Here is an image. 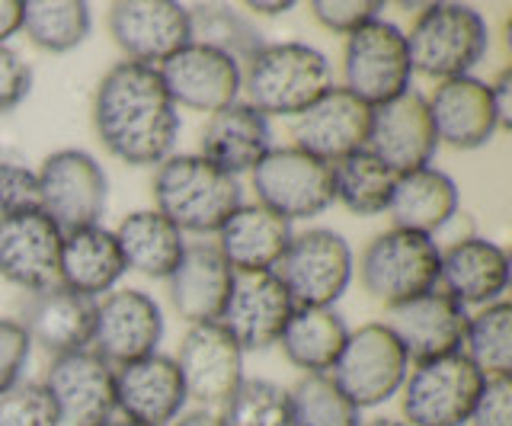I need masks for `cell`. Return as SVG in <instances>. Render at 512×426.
<instances>
[{
    "label": "cell",
    "mask_w": 512,
    "mask_h": 426,
    "mask_svg": "<svg viewBox=\"0 0 512 426\" xmlns=\"http://www.w3.org/2000/svg\"><path fill=\"white\" fill-rule=\"evenodd\" d=\"M32 356V343L16 318H0V391L23 378Z\"/></svg>",
    "instance_id": "b9f144b4"
},
{
    "label": "cell",
    "mask_w": 512,
    "mask_h": 426,
    "mask_svg": "<svg viewBox=\"0 0 512 426\" xmlns=\"http://www.w3.org/2000/svg\"><path fill=\"white\" fill-rule=\"evenodd\" d=\"M154 209L183 234H218L244 205L240 180L202 154H170L154 170Z\"/></svg>",
    "instance_id": "7a4b0ae2"
},
{
    "label": "cell",
    "mask_w": 512,
    "mask_h": 426,
    "mask_svg": "<svg viewBox=\"0 0 512 426\" xmlns=\"http://www.w3.org/2000/svg\"><path fill=\"white\" fill-rule=\"evenodd\" d=\"M292 426H362V410L336 388L330 375H301L288 388Z\"/></svg>",
    "instance_id": "8d00e7d4"
},
{
    "label": "cell",
    "mask_w": 512,
    "mask_h": 426,
    "mask_svg": "<svg viewBox=\"0 0 512 426\" xmlns=\"http://www.w3.org/2000/svg\"><path fill=\"white\" fill-rule=\"evenodd\" d=\"M23 23V0H0V45H10V39L20 33Z\"/></svg>",
    "instance_id": "bcb514c9"
},
{
    "label": "cell",
    "mask_w": 512,
    "mask_h": 426,
    "mask_svg": "<svg viewBox=\"0 0 512 426\" xmlns=\"http://www.w3.org/2000/svg\"><path fill=\"white\" fill-rule=\"evenodd\" d=\"M381 10V0H311V17L340 36H352L365 23L384 17Z\"/></svg>",
    "instance_id": "ab89813d"
},
{
    "label": "cell",
    "mask_w": 512,
    "mask_h": 426,
    "mask_svg": "<svg viewBox=\"0 0 512 426\" xmlns=\"http://www.w3.org/2000/svg\"><path fill=\"white\" fill-rule=\"evenodd\" d=\"M234 270L212 241L186 244L180 266L167 279L170 302L186 324H212L221 321L234 289Z\"/></svg>",
    "instance_id": "484cf974"
},
{
    "label": "cell",
    "mask_w": 512,
    "mask_h": 426,
    "mask_svg": "<svg viewBox=\"0 0 512 426\" xmlns=\"http://www.w3.org/2000/svg\"><path fill=\"white\" fill-rule=\"evenodd\" d=\"M346 340L349 324L336 308H295L276 346L304 375H330Z\"/></svg>",
    "instance_id": "1f68e13d"
},
{
    "label": "cell",
    "mask_w": 512,
    "mask_h": 426,
    "mask_svg": "<svg viewBox=\"0 0 512 426\" xmlns=\"http://www.w3.org/2000/svg\"><path fill=\"white\" fill-rule=\"evenodd\" d=\"M439 289L461 308H487L509 292V254L480 234H468L442 250Z\"/></svg>",
    "instance_id": "603a6c76"
},
{
    "label": "cell",
    "mask_w": 512,
    "mask_h": 426,
    "mask_svg": "<svg viewBox=\"0 0 512 426\" xmlns=\"http://www.w3.org/2000/svg\"><path fill=\"white\" fill-rule=\"evenodd\" d=\"M468 426H512V378H487Z\"/></svg>",
    "instance_id": "ee69618b"
},
{
    "label": "cell",
    "mask_w": 512,
    "mask_h": 426,
    "mask_svg": "<svg viewBox=\"0 0 512 426\" xmlns=\"http://www.w3.org/2000/svg\"><path fill=\"white\" fill-rule=\"evenodd\" d=\"M0 426H61V414L42 382L20 378L0 391Z\"/></svg>",
    "instance_id": "f35d334b"
},
{
    "label": "cell",
    "mask_w": 512,
    "mask_h": 426,
    "mask_svg": "<svg viewBox=\"0 0 512 426\" xmlns=\"http://www.w3.org/2000/svg\"><path fill=\"white\" fill-rule=\"evenodd\" d=\"M269 151H272L269 116H263L247 100H237L208 116L199 141V154L205 161H212L224 173H231V177L250 173Z\"/></svg>",
    "instance_id": "83f0119b"
},
{
    "label": "cell",
    "mask_w": 512,
    "mask_h": 426,
    "mask_svg": "<svg viewBox=\"0 0 512 426\" xmlns=\"http://www.w3.org/2000/svg\"><path fill=\"white\" fill-rule=\"evenodd\" d=\"M116 241L122 250L125 270L164 282L173 276V270L186 254V234L157 209L128 212L116 228Z\"/></svg>",
    "instance_id": "4dcf8cb0"
},
{
    "label": "cell",
    "mask_w": 512,
    "mask_h": 426,
    "mask_svg": "<svg viewBox=\"0 0 512 426\" xmlns=\"http://www.w3.org/2000/svg\"><path fill=\"white\" fill-rule=\"evenodd\" d=\"M407 372L410 359L397 343L394 330L384 321H372L349 330V340L330 369V378L352 404L365 410L388 404L394 394H400Z\"/></svg>",
    "instance_id": "9c48e42d"
},
{
    "label": "cell",
    "mask_w": 512,
    "mask_h": 426,
    "mask_svg": "<svg viewBox=\"0 0 512 426\" xmlns=\"http://www.w3.org/2000/svg\"><path fill=\"white\" fill-rule=\"evenodd\" d=\"M189 401L173 356L154 353L116 369V410L141 426H170Z\"/></svg>",
    "instance_id": "7402d4cb"
},
{
    "label": "cell",
    "mask_w": 512,
    "mask_h": 426,
    "mask_svg": "<svg viewBox=\"0 0 512 426\" xmlns=\"http://www.w3.org/2000/svg\"><path fill=\"white\" fill-rule=\"evenodd\" d=\"M170 426H224V423H221V417L215 414V410L199 407V410H189V414H180Z\"/></svg>",
    "instance_id": "7dc6e473"
},
{
    "label": "cell",
    "mask_w": 512,
    "mask_h": 426,
    "mask_svg": "<svg viewBox=\"0 0 512 426\" xmlns=\"http://www.w3.org/2000/svg\"><path fill=\"white\" fill-rule=\"evenodd\" d=\"M103 426H141V423H132V420H125V417H122V420H106Z\"/></svg>",
    "instance_id": "f907efd6"
},
{
    "label": "cell",
    "mask_w": 512,
    "mask_h": 426,
    "mask_svg": "<svg viewBox=\"0 0 512 426\" xmlns=\"http://www.w3.org/2000/svg\"><path fill=\"white\" fill-rule=\"evenodd\" d=\"M42 385L52 394L61 426H103L116 414V366L93 350L55 356Z\"/></svg>",
    "instance_id": "9a60e30c"
},
{
    "label": "cell",
    "mask_w": 512,
    "mask_h": 426,
    "mask_svg": "<svg viewBox=\"0 0 512 426\" xmlns=\"http://www.w3.org/2000/svg\"><path fill=\"white\" fill-rule=\"evenodd\" d=\"M365 148L394 173H410L429 167L439 151V138L432 129V116L420 90H407L400 97L372 109Z\"/></svg>",
    "instance_id": "e0dca14e"
},
{
    "label": "cell",
    "mask_w": 512,
    "mask_h": 426,
    "mask_svg": "<svg viewBox=\"0 0 512 426\" xmlns=\"http://www.w3.org/2000/svg\"><path fill=\"white\" fill-rule=\"evenodd\" d=\"M368 125H372V106L333 84L295 119L292 145L320 157L324 164H336L365 148Z\"/></svg>",
    "instance_id": "ffe728a7"
},
{
    "label": "cell",
    "mask_w": 512,
    "mask_h": 426,
    "mask_svg": "<svg viewBox=\"0 0 512 426\" xmlns=\"http://www.w3.org/2000/svg\"><path fill=\"white\" fill-rule=\"evenodd\" d=\"M32 90V68L13 45H0V116L13 113Z\"/></svg>",
    "instance_id": "7bdbcfd3"
},
{
    "label": "cell",
    "mask_w": 512,
    "mask_h": 426,
    "mask_svg": "<svg viewBox=\"0 0 512 426\" xmlns=\"http://www.w3.org/2000/svg\"><path fill=\"white\" fill-rule=\"evenodd\" d=\"M157 74L176 109H196L208 116L237 103L244 90V68L231 55L202 42H189L173 52L164 65H157Z\"/></svg>",
    "instance_id": "5bb4252c"
},
{
    "label": "cell",
    "mask_w": 512,
    "mask_h": 426,
    "mask_svg": "<svg viewBox=\"0 0 512 426\" xmlns=\"http://www.w3.org/2000/svg\"><path fill=\"white\" fill-rule=\"evenodd\" d=\"M458 205H461L458 183L436 164H429L410 173H397L388 215L394 228L436 238L458 215Z\"/></svg>",
    "instance_id": "f546056e"
},
{
    "label": "cell",
    "mask_w": 512,
    "mask_h": 426,
    "mask_svg": "<svg viewBox=\"0 0 512 426\" xmlns=\"http://www.w3.org/2000/svg\"><path fill=\"white\" fill-rule=\"evenodd\" d=\"M244 356L247 353L218 321L189 324L180 353H176V366H180L189 401H199L208 410L221 407L247 378Z\"/></svg>",
    "instance_id": "ac0fdd59"
},
{
    "label": "cell",
    "mask_w": 512,
    "mask_h": 426,
    "mask_svg": "<svg viewBox=\"0 0 512 426\" xmlns=\"http://www.w3.org/2000/svg\"><path fill=\"white\" fill-rule=\"evenodd\" d=\"M64 231L42 209L0 215V279L36 295L58 286Z\"/></svg>",
    "instance_id": "2e32d148"
},
{
    "label": "cell",
    "mask_w": 512,
    "mask_h": 426,
    "mask_svg": "<svg viewBox=\"0 0 512 426\" xmlns=\"http://www.w3.org/2000/svg\"><path fill=\"white\" fill-rule=\"evenodd\" d=\"M292 311L295 302L276 273H237L218 324L244 353H263L279 343Z\"/></svg>",
    "instance_id": "d6986e66"
},
{
    "label": "cell",
    "mask_w": 512,
    "mask_h": 426,
    "mask_svg": "<svg viewBox=\"0 0 512 426\" xmlns=\"http://www.w3.org/2000/svg\"><path fill=\"white\" fill-rule=\"evenodd\" d=\"M384 324L394 330L397 343L404 346L410 366H416V362L461 353L468 308H461L442 289H432L391 308V318Z\"/></svg>",
    "instance_id": "44dd1931"
},
{
    "label": "cell",
    "mask_w": 512,
    "mask_h": 426,
    "mask_svg": "<svg viewBox=\"0 0 512 426\" xmlns=\"http://www.w3.org/2000/svg\"><path fill=\"white\" fill-rule=\"evenodd\" d=\"M20 327L32 346H39L48 356H68L77 350H90L93 324H96V298L71 292L64 286H48L20 311Z\"/></svg>",
    "instance_id": "d4e9b609"
},
{
    "label": "cell",
    "mask_w": 512,
    "mask_h": 426,
    "mask_svg": "<svg viewBox=\"0 0 512 426\" xmlns=\"http://www.w3.org/2000/svg\"><path fill=\"white\" fill-rule=\"evenodd\" d=\"M250 177L256 202L292 225L301 218L324 215L333 205V164H324L295 145H272V151L250 170Z\"/></svg>",
    "instance_id": "8fae6325"
},
{
    "label": "cell",
    "mask_w": 512,
    "mask_h": 426,
    "mask_svg": "<svg viewBox=\"0 0 512 426\" xmlns=\"http://www.w3.org/2000/svg\"><path fill=\"white\" fill-rule=\"evenodd\" d=\"M39 209V180L36 170L16 157L0 154V215Z\"/></svg>",
    "instance_id": "60d3db41"
},
{
    "label": "cell",
    "mask_w": 512,
    "mask_h": 426,
    "mask_svg": "<svg viewBox=\"0 0 512 426\" xmlns=\"http://www.w3.org/2000/svg\"><path fill=\"white\" fill-rule=\"evenodd\" d=\"M394 183L397 173L388 164H381L368 148L333 164V202H340L346 212L359 218L388 212Z\"/></svg>",
    "instance_id": "d6a6232c"
},
{
    "label": "cell",
    "mask_w": 512,
    "mask_h": 426,
    "mask_svg": "<svg viewBox=\"0 0 512 426\" xmlns=\"http://www.w3.org/2000/svg\"><path fill=\"white\" fill-rule=\"evenodd\" d=\"M90 113L100 145L128 167L164 164L180 138V109L151 65L116 61L96 84Z\"/></svg>",
    "instance_id": "6da1fadb"
},
{
    "label": "cell",
    "mask_w": 512,
    "mask_h": 426,
    "mask_svg": "<svg viewBox=\"0 0 512 426\" xmlns=\"http://www.w3.org/2000/svg\"><path fill=\"white\" fill-rule=\"evenodd\" d=\"M125 273L128 270L112 228L93 225L64 234L61 260H58V286L87 298H103L106 292L119 289Z\"/></svg>",
    "instance_id": "f1b7e54d"
},
{
    "label": "cell",
    "mask_w": 512,
    "mask_h": 426,
    "mask_svg": "<svg viewBox=\"0 0 512 426\" xmlns=\"http://www.w3.org/2000/svg\"><path fill=\"white\" fill-rule=\"evenodd\" d=\"M362 426H407V423L397 417H375V420H362Z\"/></svg>",
    "instance_id": "681fc988"
},
{
    "label": "cell",
    "mask_w": 512,
    "mask_h": 426,
    "mask_svg": "<svg viewBox=\"0 0 512 426\" xmlns=\"http://www.w3.org/2000/svg\"><path fill=\"white\" fill-rule=\"evenodd\" d=\"M426 106L439 145H448L455 151H477L490 145L493 135L500 132L490 84L474 74L436 84L432 97H426Z\"/></svg>",
    "instance_id": "cb8c5ba5"
},
{
    "label": "cell",
    "mask_w": 512,
    "mask_h": 426,
    "mask_svg": "<svg viewBox=\"0 0 512 426\" xmlns=\"http://www.w3.org/2000/svg\"><path fill=\"white\" fill-rule=\"evenodd\" d=\"M39 209L68 234L103 225L109 205V177L103 164L84 148L52 151L36 170Z\"/></svg>",
    "instance_id": "ba28073f"
},
{
    "label": "cell",
    "mask_w": 512,
    "mask_h": 426,
    "mask_svg": "<svg viewBox=\"0 0 512 426\" xmlns=\"http://www.w3.org/2000/svg\"><path fill=\"white\" fill-rule=\"evenodd\" d=\"M292 238V222H285L282 215L269 212L260 202H244L221 225L215 247L234 273H276Z\"/></svg>",
    "instance_id": "4316f807"
},
{
    "label": "cell",
    "mask_w": 512,
    "mask_h": 426,
    "mask_svg": "<svg viewBox=\"0 0 512 426\" xmlns=\"http://www.w3.org/2000/svg\"><path fill=\"white\" fill-rule=\"evenodd\" d=\"M413 84V65L407 52L404 29L391 20H372L343 45V84L352 97H359L365 106H381L400 93H407Z\"/></svg>",
    "instance_id": "30bf717a"
},
{
    "label": "cell",
    "mask_w": 512,
    "mask_h": 426,
    "mask_svg": "<svg viewBox=\"0 0 512 426\" xmlns=\"http://www.w3.org/2000/svg\"><path fill=\"white\" fill-rule=\"evenodd\" d=\"M461 353L484 378H512V305L506 298L468 314Z\"/></svg>",
    "instance_id": "e575fe53"
},
{
    "label": "cell",
    "mask_w": 512,
    "mask_h": 426,
    "mask_svg": "<svg viewBox=\"0 0 512 426\" xmlns=\"http://www.w3.org/2000/svg\"><path fill=\"white\" fill-rule=\"evenodd\" d=\"M295 308H333L356 276V254L340 231L308 228L292 238L276 266Z\"/></svg>",
    "instance_id": "8992f818"
},
{
    "label": "cell",
    "mask_w": 512,
    "mask_h": 426,
    "mask_svg": "<svg viewBox=\"0 0 512 426\" xmlns=\"http://www.w3.org/2000/svg\"><path fill=\"white\" fill-rule=\"evenodd\" d=\"M442 247L436 238L388 228L375 234L359 257V282L378 305L397 308L410 298L439 289Z\"/></svg>",
    "instance_id": "5b68a950"
},
{
    "label": "cell",
    "mask_w": 512,
    "mask_h": 426,
    "mask_svg": "<svg viewBox=\"0 0 512 426\" xmlns=\"http://www.w3.org/2000/svg\"><path fill=\"white\" fill-rule=\"evenodd\" d=\"M189 17H192V42L212 45V49L231 55L240 68L266 45L256 23H250L244 13H237L224 4L189 7Z\"/></svg>",
    "instance_id": "d590c367"
},
{
    "label": "cell",
    "mask_w": 512,
    "mask_h": 426,
    "mask_svg": "<svg viewBox=\"0 0 512 426\" xmlns=\"http://www.w3.org/2000/svg\"><path fill=\"white\" fill-rule=\"evenodd\" d=\"M90 29L93 10L84 0H23L20 33L42 52H74L87 42Z\"/></svg>",
    "instance_id": "836d02e7"
},
{
    "label": "cell",
    "mask_w": 512,
    "mask_h": 426,
    "mask_svg": "<svg viewBox=\"0 0 512 426\" xmlns=\"http://www.w3.org/2000/svg\"><path fill=\"white\" fill-rule=\"evenodd\" d=\"M487 378L464 353L416 362L400 388V414L407 426H468Z\"/></svg>",
    "instance_id": "52a82bcc"
},
{
    "label": "cell",
    "mask_w": 512,
    "mask_h": 426,
    "mask_svg": "<svg viewBox=\"0 0 512 426\" xmlns=\"http://www.w3.org/2000/svg\"><path fill=\"white\" fill-rule=\"evenodd\" d=\"M487 84H490V97H493L496 119H500V132H506V129H512V71L503 68Z\"/></svg>",
    "instance_id": "f6af8a7d"
},
{
    "label": "cell",
    "mask_w": 512,
    "mask_h": 426,
    "mask_svg": "<svg viewBox=\"0 0 512 426\" xmlns=\"http://www.w3.org/2000/svg\"><path fill=\"white\" fill-rule=\"evenodd\" d=\"M247 10H253V13H260V17H282V13H292L295 10V4L292 0H247L244 4Z\"/></svg>",
    "instance_id": "c3c4849f"
},
{
    "label": "cell",
    "mask_w": 512,
    "mask_h": 426,
    "mask_svg": "<svg viewBox=\"0 0 512 426\" xmlns=\"http://www.w3.org/2000/svg\"><path fill=\"white\" fill-rule=\"evenodd\" d=\"M164 330V311H160L154 295L141 289H112L103 298H96L90 350L119 369L125 362L160 353Z\"/></svg>",
    "instance_id": "7c38bea8"
},
{
    "label": "cell",
    "mask_w": 512,
    "mask_h": 426,
    "mask_svg": "<svg viewBox=\"0 0 512 426\" xmlns=\"http://www.w3.org/2000/svg\"><path fill=\"white\" fill-rule=\"evenodd\" d=\"M218 417L224 426H292L288 388L269 378H244Z\"/></svg>",
    "instance_id": "74e56055"
},
{
    "label": "cell",
    "mask_w": 512,
    "mask_h": 426,
    "mask_svg": "<svg viewBox=\"0 0 512 426\" xmlns=\"http://www.w3.org/2000/svg\"><path fill=\"white\" fill-rule=\"evenodd\" d=\"M330 87V61L308 42H266L244 65L247 103L263 116L298 119Z\"/></svg>",
    "instance_id": "3957f363"
},
{
    "label": "cell",
    "mask_w": 512,
    "mask_h": 426,
    "mask_svg": "<svg viewBox=\"0 0 512 426\" xmlns=\"http://www.w3.org/2000/svg\"><path fill=\"white\" fill-rule=\"evenodd\" d=\"M109 36L125 61L135 65H164V61L192 42V17L176 0H119L109 7Z\"/></svg>",
    "instance_id": "4fadbf2b"
},
{
    "label": "cell",
    "mask_w": 512,
    "mask_h": 426,
    "mask_svg": "<svg viewBox=\"0 0 512 426\" xmlns=\"http://www.w3.org/2000/svg\"><path fill=\"white\" fill-rule=\"evenodd\" d=\"M404 36L413 74L439 84L468 77L490 52V26L468 4H426Z\"/></svg>",
    "instance_id": "277c9868"
}]
</instances>
